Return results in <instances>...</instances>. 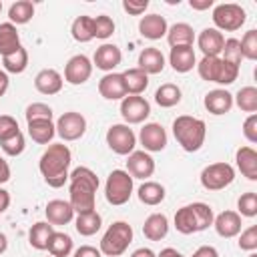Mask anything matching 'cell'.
Listing matches in <instances>:
<instances>
[{"instance_id":"cell-1","label":"cell","mask_w":257,"mask_h":257,"mask_svg":"<svg viewBox=\"0 0 257 257\" xmlns=\"http://www.w3.org/2000/svg\"><path fill=\"white\" fill-rule=\"evenodd\" d=\"M70 187H68V203L72 205L74 213H88L94 211V203H96V189H98V177L92 169L88 167H76L70 177Z\"/></svg>"},{"instance_id":"cell-2","label":"cell","mask_w":257,"mask_h":257,"mask_svg":"<svg viewBox=\"0 0 257 257\" xmlns=\"http://www.w3.org/2000/svg\"><path fill=\"white\" fill-rule=\"evenodd\" d=\"M70 163H72L70 149L64 143H52L42 153V157L38 161V169H40V175L44 177L46 185L58 189L70 177V173H68Z\"/></svg>"},{"instance_id":"cell-3","label":"cell","mask_w":257,"mask_h":257,"mask_svg":"<svg viewBox=\"0 0 257 257\" xmlns=\"http://www.w3.org/2000/svg\"><path fill=\"white\" fill-rule=\"evenodd\" d=\"M213 209L207 203H189L175 213V229L183 235L205 231L213 225Z\"/></svg>"},{"instance_id":"cell-4","label":"cell","mask_w":257,"mask_h":257,"mask_svg":"<svg viewBox=\"0 0 257 257\" xmlns=\"http://www.w3.org/2000/svg\"><path fill=\"white\" fill-rule=\"evenodd\" d=\"M173 135H175V139H177V143L181 145L183 151L195 153L205 145L207 126H205L203 118L181 114L173 120Z\"/></svg>"},{"instance_id":"cell-5","label":"cell","mask_w":257,"mask_h":257,"mask_svg":"<svg viewBox=\"0 0 257 257\" xmlns=\"http://www.w3.org/2000/svg\"><path fill=\"white\" fill-rule=\"evenodd\" d=\"M133 227L126 221H114L100 239V253L106 257L122 255L133 243Z\"/></svg>"},{"instance_id":"cell-6","label":"cell","mask_w":257,"mask_h":257,"mask_svg":"<svg viewBox=\"0 0 257 257\" xmlns=\"http://www.w3.org/2000/svg\"><path fill=\"white\" fill-rule=\"evenodd\" d=\"M133 195V177L122 171V169H114L110 171V175L106 177L104 183V197L110 205L118 207L124 205Z\"/></svg>"},{"instance_id":"cell-7","label":"cell","mask_w":257,"mask_h":257,"mask_svg":"<svg viewBox=\"0 0 257 257\" xmlns=\"http://www.w3.org/2000/svg\"><path fill=\"white\" fill-rule=\"evenodd\" d=\"M247 20V14H245V8H241L239 4L235 2H223V4H217L213 8V22H215V28L221 32H235L239 30Z\"/></svg>"},{"instance_id":"cell-8","label":"cell","mask_w":257,"mask_h":257,"mask_svg":"<svg viewBox=\"0 0 257 257\" xmlns=\"http://www.w3.org/2000/svg\"><path fill=\"white\" fill-rule=\"evenodd\" d=\"M201 185L207 191H221L235 181V169L229 163H211L201 171Z\"/></svg>"},{"instance_id":"cell-9","label":"cell","mask_w":257,"mask_h":257,"mask_svg":"<svg viewBox=\"0 0 257 257\" xmlns=\"http://www.w3.org/2000/svg\"><path fill=\"white\" fill-rule=\"evenodd\" d=\"M106 145L112 153L116 155H131L135 151V145H137V135L133 133V128L124 122H118V124H110L108 131H106Z\"/></svg>"},{"instance_id":"cell-10","label":"cell","mask_w":257,"mask_h":257,"mask_svg":"<svg viewBox=\"0 0 257 257\" xmlns=\"http://www.w3.org/2000/svg\"><path fill=\"white\" fill-rule=\"evenodd\" d=\"M54 126H56V135L62 141L70 143V141H78L86 133V118L76 110H68L58 116Z\"/></svg>"},{"instance_id":"cell-11","label":"cell","mask_w":257,"mask_h":257,"mask_svg":"<svg viewBox=\"0 0 257 257\" xmlns=\"http://www.w3.org/2000/svg\"><path fill=\"white\" fill-rule=\"evenodd\" d=\"M120 114L124 118V124H139L149 118L151 114V104L143 96L128 94L120 100Z\"/></svg>"},{"instance_id":"cell-12","label":"cell","mask_w":257,"mask_h":257,"mask_svg":"<svg viewBox=\"0 0 257 257\" xmlns=\"http://www.w3.org/2000/svg\"><path fill=\"white\" fill-rule=\"evenodd\" d=\"M92 74V62L84 54H74L64 66V80L68 84H84Z\"/></svg>"},{"instance_id":"cell-13","label":"cell","mask_w":257,"mask_h":257,"mask_svg":"<svg viewBox=\"0 0 257 257\" xmlns=\"http://www.w3.org/2000/svg\"><path fill=\"white\" fill-rule=\"evenodd\" d=\"M139 141L147 153H159L167 147V131L159 122H147L139 133Z\"/></svg>"},{"instance_id":"cell-14","label":"cell","mask_w":257,"mask_h":257,"mask_svg":"<svg viewBox=\"0 0 257 257\" xmlns=\"http://www.w3.org/2000/svg\"><path fill=\"white\" fill-rule=\"evenodd\" d=\"M126 173L133 179H149L155 173V159L147 151H133L126 159Z\"/></svg>"},{"instance_id":"cell-15","label":"cell","mask_w":257,"mask_h":257,"mask_svg":"<svg viewBox=\"0 0 257 257\" xmlns=\"http://www.w3.org/2000/svg\"><path fill=\"white\" fill-rule=\"evenodd\" d=\"M122 60V52L116 44H108L104 42L102 46L96 48L94 56H92V66H96L98 70L104 72H112V68H116Z\"/></svg>"},{"instance_id":"cell-16","label":"cell","mask_w":257,"mask_h":257,"mask_svg":"<svg viewBox=\"0 0 257 257\" xmlns=\"http://www.w3.org/2000/svg\"><path fill=\"white\" fill-rule=\"evenodd\" d=\"M98 92L102 98L106 100H122L126 96V88H124V80L120 72H106L100 80H98Z\"/></svg>"},{"instance_id":"cell-17","label":"cell","mask_w":257,"mask_h":257,"mask_svg":"<svg viewBox=\"0 0 257 257\" xmlns=\"http://www.w3.org/2000/svg\"><path fill=\"white\" fill-rule=\"evenodd\" d=\"M241 215L237 211H223L213 219V227L219 237L223 239H233L241 233Z\"/></svg>"},{"instance_id":"cell-18","label":"cell","mask_w":257,"mask_h":257,"mask_svg":"<svg viewBox=\"0 0 257 257\" xmlns=\"http://www.w3.org/2000/svg\"><path fill=\"white\" fill-rule=\"evenodd\" d=\"M225 44V36L217 28H203L197 36V46L203 56H219Z\"/></svg>"},{"instance_id":"cell-19","label":"cell","mask_w":257,"mask_h":257,"mask_svg":"<svg viewBox=\"0 0 257 257\" xmlns=\"http://www.w3.org/2000/svg\"><path fill=\"white\" fill-rule=\"evenodd\" d=\"M44 215H46V221L50 225H66L74 219V209L68 201H62V199H52L46 203L44 207Z\"/></svg>"},{"instance_id":"cell-20","label":"cell","mask_w":257,"mask_h":257,"mask_svg":"<svg viewBox=\"0 0 257 257\" xmlns=\"http://www.w3.org/2000/svg\"><path fill=\"white\" fill-rule=\"evenodd\" d=\"M203 104L211 114L219 116V114H225L233 108V94L225 88H215V90H209L205 94Z\"/></svg>"},{"instance_id":"cell-21","label":"cell","mask_w":257,"mask_h":257,"mask_svg":"<svg viewBox=\"0 0 257 257\" xmlns=\"http://www.w3.org/2000/svg\"><path fill=\"white\" fill-rule=\"evenodd\" d=\"M167 30H169V24H167L165 16H161V14H147L139 22L141 36L149 38V40H159V38L167 36Z\"/></svg>"},{"instance_id":"cell-22","label":"cell","mask_w":257,"mask_h":257,"mask_svg":"<svg viewBox=\"0 0 257 257\" xmlns=\"http://www.w3.org/2000/svg\"><path fill=\"white\" fill-rule=\"evenodd\" d=\"M62 74L54 68H42L36 76H34V86L40 94H58L62 90Z\"/></svg>"},{"instance_id":"cell-23","label":"cell","mask_w":257,"mask_h":257,"mask_svg":"<svg viewBox=\"0 0 257 257\" xmlns=\"http://www.w3.org/2000/svg\"><path fill=\"white\" fill-rule=\"evenodd\" d=\"M169 64L175 72H189L197 66V56L193 46H175L169 52Z\"/></svg>"},{"instance_id":"cell-24","label":"cell","mask_w":257,"mask_h":257,"mask_svg":"<svg viewBox=\"0 0 257 257\" xmlns=\"http://www.w3.org/2000/svg\"><path fill=\"white\" fill-rule=\"evenodd\" d=\"M137 68H141L147 74H159L165 68V54L155 46H147L139 54V66Z\"/></svg>"},{"instance_id":"cell-25","label":"cell","mask_w":257,"mask_h":257,"mask_svg":"<svg viewBox=\"0 0 257 257\" xmlns=\"http://www.w3.org/2000/svg\"><path fill=\"white\" fill-rule=\"evenodd\" d=\"M143 233L149 241H161L169 233V219L163 213H151L143 223Z\"/></svg>"},{"instance_id":"cell-26","label":"cell","mask_w":257,"mask_h":257,"mask_svg":"<svg viewBox=\"0 0 257 257\" xmlns=\"http://www.w3.org/2000/svg\"><path fill=\"white\" fill-rule=\"evenodd\" d=\"M235 161H237V169L241 171L243 177H247L249 181H257V153L253 147L237 149Z\"/></svg>"},{"instance_id":"cell-27","label":"cell","mask_w":257,"mask_h":257,"mask_svg":"<svg viewBox=\"0 0 257 257\" xmlns=\"http://www.w3.org/2000/svg\"><path fill=\"white\" fill-rule=\"evenodd\" d=\"M195 40V30L187 22H177L167 30V42L171 48L175 46H193Z\"/></svg>"},{"instance_id":"cell-28","label":"cell","mask_w":257,"mask_h":257,"mask_svg":"<svg viewBox=\"0 0 257 257\" xmlns=\"http://www.w3.org/2000/svg\"><path fill=\"white\" fill-rule=\"evenodd\" d=\"M122 74V80H124V88H126V96L128 94H135V96H141V92L147 90L149 86V74L143 72L141 68H128Z\"/></svg>"},{"instance_id":"cell-29","label":"cell","mask_w":257,"mask_h":257,"mask_svg":"<svg viewBox=\"0 0 257 257\" xmlns=\"http://www.w3.org/2000/svg\"><path fill=\"white\" fill-rule=\"evenodd\" d=\"M137 195H139V201L143 205H149V207H155V205H161L165 201V187L161 183H155V181H145L139 189H137Z\"/></svg>"},{"instance_id":"cell-30","label":"cell","mask_w":257,"mask_h":257,"mask_svg":"<svg viewBox=\"0 0 257 257\" xmlns=\"http://www.w3.org/2000/svg\"><path fill=\"white\" fill-rule=\"evenodd\" d=\"M28 135H30V139L34 143L48 145L54 139V135H56V126H54L52 120H46V118H42V120H30L28 122Z\"/></svg>"},{"instance_id":"cell-31","label":"cell","mask_w":257,"mask_h":257,"mask_svg":"<svg viewBox=\"0 0 257 257\" xmlns=\"http://www.w3.org/2000/svg\"><path fill=\"white\" fill-rule=\"evenodd\" d=\"M20 46H22L20 44V34L16 30V26L12 22H2L0 24V56L12 54Z\"/></svg>"},{"instance_id":"cell-32","label":"cell","mask_w":257,"mask_h":257,"mask_svg":"<svg viewBox=\"0 0 257 257\" xmlns=\"http://www.w3.org/2000/svg\"><path fill=\"white\" fill-rule=\"evenodd\" d=\"M52 233H54V225H50L48 221H38L28 231V243L38 251H46V245Z\"/></svg>"},{"instance_id":"cell-33","label":"cell","mask_w":257,"mask_h":257,"mask_svg":"<svg viewBox=\"0 0 257 257\" xmlns=\"http://www.w3.org/2000/svg\"><path fill=\"white\" fill-rule=\"evenodd\" d=\"M72 237L68 233H62V231H54L48 239V245H46V251L48 255L52 257H68L72 253Z\"/></svg>"},{"instance_id":"cell-34","label":"cell","mask_w":257,"mask_h":257,"mask_svg":"<svg viewBox=\"0 0 257 257\" xmlns=\"http://www.w3.org/2000/svg\"><path fill=\"white\" fill-rule=\"evenodd\" d=\"M102 225V217L96 211H88V213H78L74 219V227L82 237H90L94 235Z\"/></svg>"},{"instance_id":"cell-35","label":"cell","mask_w":257,"mask_h":257,"mask_svg":"<svg viewBox=\"0 0 257 257\" xmlns=\"http://www.w3.org/2000/svg\"><path fill=\"white\" fill-rule=\"evenodd\" d=\"M155 102L161 106V108H171L175 104L181 102V88L173 82H165L157 88L155 92Z\"/></svg>"},{"instance_id":"cell-36","label":"cell","mask_w":257,"mask_h":257,"mask_svg":"<svg viewBox=\"0 0 257 257\" xmlns=\"http://www.w3.org/2000/svg\"><path fill=\"white\" fill-rule=\"evenodd\" d=\"M197 72L207 82H219L221 74V56H203L197 62Z\"/></svg>"},{"instance_id":"cell-37","label":"cell","mask_w":257,"mask_h":257,"mask_svg":"<svg viewBox=\"0 0 257 257\" xmlns=\"http://www.w3.org/2000/svg\"><path fill=\"white\" fill-rule=\"evenodd\" d=\"M2 64H4V72H12V74H20L26 70L28 66V50L24 46H20L18 50H14L12 54L2 56Z\"/></svg>"},{"instance_id":"cell-38","label":"cell","mask_w":257,"mask_h":257,"mask_svg":"<svg viewBox=\"0 0 257 257\" xmlns=\"http://www.w3.org/2000/svg\"><path fill=\"white\" fill-rule=\"evenodd\" d=\"M34 16V4L30 0H18L14 2L10 8H8V18L10 22L16 26V24H26L30 22Z\"/></svg>"},{"instance_id":"cell-39","label":"cell","mask_w":257,"mask_h":257,"mask_svg":"<svg viewBox=\"0 0 257 257\" xmlns=\"http://www.w3.org/2000/svg\"><path fill=\"white\" fill-rule=\"evenodd\" d=\"M70 34L76 42H90L94 38L92 32V16H76L70 26Z\"/></svg>"},{"instance_id":"cell-40","label":"cell","mask_w":257,"mask_h":257,"mask_svg":"<svg viewBox=\"0 0 257 257\" xmlns=\"http://www.w3.org/2000/svg\"><path fill=\"white\" fill-rule=\"evenodd\" d=\"M233 102L243 112L255 114V110H257V88L255 86H243V88H239V92L233 96Z\"/></svg>"},{"instance_id":"cell-41","label":"cell","mask_w":257,"mask_h":257,"mask_svg":"<svg viewBox=\"0 0 257 257\" xmlns=\"http://www.w3.org/2000/svg\"><path fill=\"white\" fill-rule=\"evenodd\" d=\"M92 32H94V38H100V40H106L114 34V20L106 14H98L92 18Z\"/></svg>"},{"instance_id":"cell-42","label":"cell","mask_w":257,"mask_h":257,"mask_svg":"<svg viewBox=\"0 0 257 257\" xmlns=\"http://www.w3.org/2000/svg\"><path fill=\"white\" fill-rule=\"evenodd\" d=\"M239 46H241V54L243 58L247 60H257V30H247L243 34V38L239 40Z\"/></svg>"},{"instance_id":"cell-43","label":"cell","mask_w":257,"mask_h":257,"mask_svg":"<svg viewBox=\"0 0 257 257\" xmlns=\"http://www.w3.org/2000/svg\"><path fill=\"white\" fill-rule=\"evenodd\" d=\"M0 147H2V151H4L8 157H18V155H22L24 149H26V139H24L22 133H16V135H12L10 139L0 141Z\"/></svg>"},{"instance_id":"cell-44","label":"cell","mask_w":257,"mask_h":257,"mask_svg":"<svg viewBox=\"0 0 257 257\" xmlns=\"http://www.w3.org/2000/svg\"><path fill=\"white\" fill-rule=\"evenodd\" d=\"M237 209H239V215L243 217H255L257 215V193L253 191L243 193L237 199Z\"/></svg>"},{"instance_id":"cell-45","label":"cell","mask_w":257,"mask_h":257,"mask_svg":"<svg viewBox=\"0 0 257 257\" xmlns=\"http://www.w3.org/2000/svg\"><path fill=\"white\" fill-rule=\"evenodd\" d=\"M221 54H223V60H227V62H231V64H237V66H239L241 60H243L241 46H239V40H237V38H227L225 44H223Z\"/></svg>"},{"instance_id":"cell-46","label":"cell","mask_w":257,"mask_h":257,"mask_svg":"<svg viewBox=\"0 0 257 257\" xmlns=\"http://www.w3.org/2000/svg\"><path fill=\"white\" fill-rule=\"evenodd\" d=\"M24 114H26V122H30V120H42V118L52 120V108L48 104H44V102H32V104H28Z\"/></svg>"},{"instance_id":"cell-47","label":"cell","mask_w":257,"mask_h":257,"mask_svg":"<svg viewBox=\"0 0 257 257\" xmlns=\"http://www.w3.org/2000/svg\"><path fill=\"white\" fill-rule=\"evenodd\" d=\"M239 249H243V251H255L257 249V225H251L245 231H241Z\"/></svg>"},{"instance_id":"cell-48","label":"cell","mask_w":257,"mask_h":257,"mask_svg":"<svg viewBox=\"0 0 257 257\" xmlns=\"http://www.w3.org/2000/svg\"><path fill=\"white\" fill-rule=\"evenodd\" d=\"M239 76V66L237 64H231L227 60L221 58V74H219V82L217 84H233Z\"/></svg>"},{"instance_id":"cell-49","label":"cell","mask_w":257,"mask_h":257,"mask_svg":"<svg viewBox=\"0 0 257 257\" xmlns=\"http://www.w3.org/2000/svg\"><path fill=\"white\" fill-rule=\"evenodd\" d=\"M16 133H20L18 120L10 114H0V141H6Z\"/></svg>"},{"instance_id":"cell-50","label":"cell","mask_w":257,"mask_h":257,"mask_svg":"<svg viewBox=\"0 0 257 257\" xmlns=\"http://www.w3.org/2000/svg\"><path fill=\"white\" fill-rule=\"evenodd\" d=\"M243 137H245L251 145L257 143V114H249V116L245 118V122H243Z\"/></svg>"},{"instance_id":"cell-51","label":"cell","mask_w":257,"mask_h":257,"mask_svg":"<svg viewBox=\"0 0 257 257\" xmlns=\"http://www.w3.org/2000/svg\"><path fill=\"white\" fill-rule=\"evenodd\" d=\"M124 12H128L131 16H141L145 14V10L149 8V0H124L122 2Z\"/></svg>"},{"instance_id":"cell-52","label":"cell","mask_w":257,"mask_h":257,"mask_svg":"<svg viewBox=\"0 0 257 257\" xmlns=\"http://www.w3.org/2000/svg\"><path fill=\"white\" fill-rule=\"evenodd\" d=\"M72 257H102V253H100V249H96L92 245H80L72 253Z\"/></svg>"},{"instance_id":"cell-53","label":"cell","mask_w":257,"mask_h":257,"mask_svg":"<svg viewBox=\"0 0 257 257\" xmlns=\"http://www.w3.org/2000/svg\"><path fill=\"white\" fill-rule=\"evenodd\" d=\"M193 257H219V251L213 245H201L193 251Z\"/></svg>"},{"instance_id":"cell-54","label":"cell","mask_w":257,"mask_h":257,"mask_svg":"<svg viewBox=\"0 0 257 257\" xmlns=\"http://www.w3.org/2000/svg\"><path fill=\"white\" fill-rule=\"evenodd\" d=\"M189 6L193 10H209L213 8V0H189Z\"/></svg>"},{"instance_id":"cell-55","label":"cell","mask_w":257,"mask_h":257,"mask_svg":"<svg viewBox=\"0 0 257 257\" xmlns=\"http://www.w3.org/2000/svg\"><path fill=\"white\" fill-rule=\"evenodd\" d=\"M10 181V165L0 157V183Z\"/></svg>"},{"instance_id":"cell-56","label":"cell","mask_w":257,"mask_h":257,"mask_svg":"<svg viewBox=\"0 0 257 257\" xmlns=\"http://www.w3.org/2000/svg\"><path fill=\"white\" fill-rule=\"evenodd\" d=\"M10 207V193L6 189H0V215Z\"/></svg>"},{"instance_id":"cell-57","label":"cell","mask_w":257,"mask_h":257,"mask_svg":"<svg viewBox=\"0 0 257 257\" xmlns=\"http://www.w3.org/2000/svg\"><path fill=\"white\" fill-rule=\"evenodd\" d=\"M157 257H185V255L181 251H177L175 247H165V249H161V253Z\"/></svg>"},{"instance_id":"cell-58","label":"cell","mask_w":257,"mask_h":257,"mask_svg":"<svg viewBox=\"0 0 257 257\" xmlns=\"http://www.w3.org/2000/svg\"><path fill=\"white\" fill-rule=\"evenodd\" d=\"M131 257H157V253H155L153 249H149V247H141V249L133 251Z\"/></svg>"},{"instance_id":"cell-59","label":"cell","mask_w":257,"mask_h":257,"mask_svg":"<svg viewBox=\"0 0 257 257\" xmlns=\"http://www.w3.org/2000/svg\"><path fill=\"white\" fill-rule=\"evenodd\" d=\"M8 84H10V78H8V74H6L4 70H0V96H4V94H6V90H8Z\"/></svg>"},{"instance_id":"cell-60","label":"cell","mask_w":257,"mask_h":257,"mask_svg":"<svg viewBox=\"0 0 257 257\" xmlns=\"http://www.w3.org/2000/svg\"><path fill=\"white\" fill-rule=\"evenodd\" d=\"M6 249H8V237H6L4 233H0V255H2Z\"/></svg>"},{"instance_id":"cell-61","label":"cell","mask_w":257,"mask_h":257,"mask_svg":"<svg viewBox=\"0 0 257 257\" xmlns=\"http://www.w3.org/2000/svg\"><path fill=\"white\" fill-rule=\"evenodd\" d=\"M249 257H257V253H255V251H251V253H249Z\"/></svg>"},{"instance_id":"cell-62","label":"cell","mask_w":257,"mask_h":257,"mask_svg":"<svg viewBox=\"0 0 257 257\" xmlns=\"http://www.w3.org/2000/svg\"><path fill=\"white\" fill-rule=\"evenodd\" d=\"M0 12H2V2H0Z\"/></svg>"},{"instance_id":"cell-63","label":"cell","mask_w":257,"mask_h":257,"mask_svg":"<svg viewBox=\"0 0 257 257\" xmlns=\"http://www.w3.org/2000/svg\"><path fill=\"white\" fill-rule=\"evenodd\" d=\"M48 257H52V255H48Z\"/></svg>"}]
</instances>
